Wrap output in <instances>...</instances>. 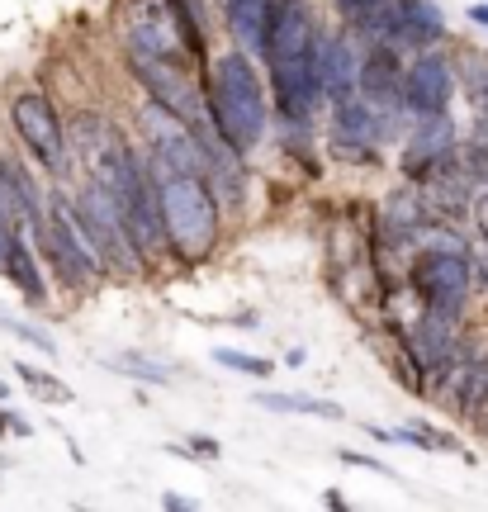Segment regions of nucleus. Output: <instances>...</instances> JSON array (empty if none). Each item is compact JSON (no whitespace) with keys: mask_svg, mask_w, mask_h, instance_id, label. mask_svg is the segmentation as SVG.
<instances>
[{"mask_svg":"<svg viewBox=\"0 0 488 512\" xmlns=\"http://www.w3.org/2000/svg\"><path fill=\"white\" fill-rule=\"evenodd\" d=\"M408 5L413 0H337V15H342L351 34L398 48L403 34H408Z\"/></svg>","mask_w":488,"mask_h":512,"instance_id":"9d476101","label":"nucleus"},{"mask_svg":"<svg viewBox=\"0 0 488 512\" xmlns=\"http://www.w3.org/2000/svg\"><path fill=\"white\" fill-rule=\"evenodd\" d=\"M43 252H48V261H53V271L62 275V285L67 290H95L100 285V275L109 271L105 261H100V252H95V242L86 238V228H81V219H76V209L67 200H53V214H48V223H43Z\"/></svg>","mask_w":488,"mask_h":512,"instance_id":"7ed1b4c3","label":"nucleus"},{"mask_svg":"<svg viewBox=\"0 0 488 512\" xmlns=\"http://www.w3.org/2000/svg\"><path fill=\"white\" fill-rule=\"evenodd\" d=\"M0 328H5V332H15V337H24V342H29V347H38L43 356H53V351H57V342L48 337V332H38L34 323H19L15 313H5V309H0Z\"/></svg>","mask_w":488,"mask_h":512,"instance_id":"b1692460","label":"nucleus"},{"mask_svg":"<svg viewBox=\"0 0 488 512\" xmlns=\"http://www.w3.org/2000/svg\"><path fill=\"white\" fill-rule=\"evenodd\" d=\"M109 366L119 370V375H133V380H147V384H171V370L162 366V361H152V356H143V351H119Z\"/></svg>","mask_w":488,"mask_h":512,"instance_id":"6ab92c4d","label":"nucleus"},{"mask_svg":"<svg viewBox=\"0 0 488 512\" xmlns=\"http://www.w3.org/2000/svg\"><path fill=\"white\" fill-rule=\"evenodd\" d=\"M474 271H479V290L488 294V252L479 256V261H474Z\"/></svg>","mask_w":488,"mask_h":512,"instance_id":"7c9ffc66","label":"nucleus"},{"mask_svg":"<svg viewBox=\"0 0 488 512\" xmlns=\"http://www.w3.org/2000/svg\"><path fill=\"white\" fill-rule=\"evenodd\" d=\"M451 413H460V418H470V422H488V347L465 370V380H460V389H455V399H451Z\"/></svg>","mask_w":488,"mask_h":512,"instance_id":"4468645a","label":"nucleus"},{"mask_svg":"<svg viewBox=\"0 0 488 512\" xmlns=\"http://www.w3.org/2000/svg\"><path fill=\"white\" fill-rule=\"evenodd\" d=\"M460 76H465L470 105L479 114H488V53H465V62H460Z\"/></svg>","mask_w":488,"mask_h":512,"instance_id":"412c9836","label":"nucleus"},{"mask_svg":"<svg viewBox=\"0 0 488 512\" xmlns=\"http://www.w3.org/2000/svg\"><path fill=\"white\" fill-rule=\"evenodd\" d=\"M214 361L223 370H237V375H252V380H271L275 375V361L266 356H256V351H237V347H218Z\"/></svg>","mask_w":488,"mask_h":512,"instance_id":"aec40b11","label":"nucleus"},{"mask_svg":"<svg viewBox=\"0 0 488 512\" xmlns=\"http://www.w3.org/2000/svg\"><path fill=\"white\" fill-rule=\"evenodd\" d=\"M228 10V29L242 48H261L266 38V15H271V0H218Z\"/></svg>","mask_w":488,"mask_h":512,"instance_id":"2eb2a0df","label":"nucleus"},{"mask_svg":"<svg viewBox=\"0 0 488 512\" xmlns=\"http://www.w3.org/2000/svg\"><path fill=\"white\" fill-rule=\"evenodd\" d=\"M162 508H176V512H190V508H195V498H185V494H162Z\"/></svg>","mask_w":488,"mask_h":512,"instance_id":"c756f323","label":"nucleus"},{"mask_svg":"<svg viewBox=\"0 0 488 512\" xmlns=\"http://www.w3.org/2000/svg\"><path fill=\"white\" fill-rule=\"evenodd\" d=\"M5 275L19 285V294H29V304H43V271H38V256L19 228L15 242H10V256H5Z\"/></svg>","mask_w":488,"mask_h":512,"instance_id":"dca6fc26","label":"nucleus"},{"mask_svg":"<svg viewBox=\"0 0 488 512\" xmlns=\"http://www.w3.org/2000/svg\"><path fill=\"white\" fill-rule=\"evenodd\" d=\"M380 138H384L380 105L356 100V95H351V100H337V110H332V147H337L342 157H361V162H370Z\"/></svg>","mask_w":488,"mask_h":512,"instance_id":"1a4fd4ad","label":"nucleus"},{"mask_svg":"<svg viewBox=\"0 0 488 512\" xmlns=\"http://www.w3.org/2000/svg\"><path fill=\"white\" fill-rule=\"evenodd\" d=\"M470 19H474V24H484V29H488V5H470Z\"/></svg>","mask_w":488,"mask_h":512,"instance_id":"2f4dec72","label":"nucleus"},{"mask_svg":"<svg viewBox=\"0 0 488 512\" xmlns=\"http://www.w3.org/2000/svg\"><path fill=\"white\" fill-rule=\"evenodd\" d=\"M455 95V62L446 53H436V48H422L417 62L408 67L403 76V110L408 114H446Z\"/></svg>","mask_w":488,"mask_h":512,"instance_id":"0eeeda50","label":"nucleus"},{"mask_svg":"<svg viewBox=\"0 0 488 512\" xmlns=\"http://www.w3.org/2000/svg\"><path fill=\"white\" fill-rule=\"evenodd\" d=\"M256 408H271V413H308V418H327V422L346 418L342 403L313 399V394H280V389H261V394H256Z\"/></svg>","mask_w":488,"mask_h":512,"instance_id":"f3484780","label":"nucleus"},{"mask_svg":"<svg viewBox=\"0 0 488 512\" xmlns=\"http://www.w3.org/2000/svg\"><path fill=\"white\" fill-rule=\"evenodd\" d=\"M484 427H488V422H484Z\"/></svg>","mask_w":488,"mask_h":512,"instance_id":"72a5a7b5","label":"nucleus"},{"mask_svg":"<svg viewBox=\"0 0 488 512\" xmlns=\"http://www.w3.org/2000/svg\"><path fill=\"white\" fill-rule=\"evenodd\" d=\"M313 43H318L313 0H271V15H266V38H261V53H266V62L304 57Z\"/></svg>","mask_w":488,"mask_h":512,"instance_id":"6e6552de","label":"nucleus"},{"mask_svg":"<svg viewBox=\"0 0 488 512\" xmlns=\"http://www.w3.org/2000/svg\"><path fill=\"white\" fill-rule=\"evenodd\" d=\"M403 76L408 67L398 62V48L394 43H375L361 62V95L370 105H389V110H403Z\"/></svg>","mask_w":488,"mask_h":512,"instance_id":"f8f14e48","label":"nucleus"},{"mask_svg":"<svg viewBox=\"0 0 488 512\" xmlns=\"http://www.w3.org/2000/svg\"><path fill=\"white\" fill-rule=\"evenodd\" d=\"M0 432H15V437H29V422L15 418V413H0Z\"/></svg>","mask_w":488,"mask_h":512,"instance_id":"cd10ccee","label":"nucleus"},{"mask_svg":"<svg viewBox=\"0 0 488 512\" xmlns=\"http://www.w3.org/2000/svg\"><path fill=\"white\" fill-rule=\"evenodd\" d=\"M398 441L422 446V451H460V441H455L451 432L432 427V422H408V427H398Z\"/></svg>","mask_w":488,"mask_h":512,"instance_id":"4be33fe9","label":"nucleus"},{"mask_svg":"<svg viewBox=\"0 0 488 512\" xmlns=\"http://www.w3.org/2000/svg\"><path fill=\"white\" fill-rule=\"evenodd\" d=\"M10 119H15L19 143L29 147L48 171H62V166H67V128H62V119H57V110H53V100H48V95L43 91L15 95Z\"/></svg>","mask_w":488,"mask_h":512,"instance_id":"423d86ee","label":"nucleus"},{"mask_svg":"<svg viewBox=\"0 0 488 512\" xmlns=\"http://www.w3.org/2000/svg\"><path fill=\"white\" fill-rule=\"evenodd\" d=\"M204 95H209V114H214L218 138L233 152H252L266 138V91H261V76L247 62V53L218 57L209 67Z\"/></svg>","mask_w":488,"mask_h":512,"instance_id":"f03ea898","label":"nucleus"},{"mask_svg":"<svg viewBox=\"0 0 488 512\" xmlns=\"http://www.w3.org/2000/svg\"><path fill=\"white\" fill-rule=\"evenodd\" d=\"M337 460H346V465H361V470H375V475H389V479H394V470H389L384 460L361 456V451H337Z\"/></svg>","mask_w":488,"mask_h":512,"instance_id":"a878e982","label":"nucleus"},{"mask_svg":"<svg viewBox=\"0 0 488 512\" xmlns=\"http://www.w3.org/2000/svg\"><path fill=\"white\" fill-rule=\"evenodd\" d=\"M455 157V124L451 114H422L413 128V138L403 147V171L422 181L427 171H436L441 162H451Z\"/></svg>","mask_w":488,"mask_h":512,"instance_id":"9b49d317","label":"nucleus"},{"mask_svg":"<svg viewBox=\"0 0 488 512\" xmlns=\"http://www.w3.org/2000/svg\"><path fill=\"white\" fill-rule=\"evenodd\" d=\"M0 399H5V384H0Z\"/></svg>","mask_w":488,"mask_h":512,"instance_id":"473e14b6","label":"nucleus"},{"mask_svg":"<svg viewBox=\"0 0 488 512\" xmlns=\"http://www.w3.org/2000/svg\"><path fill=\"white\" fill-rule=\"evenodd\" d=\"M10 242H15V223H10V214L0 209V271H5V256H10Z\"/></svg>","mask_w":488,"mask_h":512,"instance_id":"bb28decb","label":"nucleus"},{"mask_svg":"<svg viewBox=\"0 0 488 512\" xmlns=\"http://www.w3.org/2000/svg\"><path fill=\"white\" fill-rule=\"evenodd\" d=\"M181 451H185V456H199V460H218V456H223V446H218L214 437H190Z\"/></svg>","mask_w":488,"mask_h":512,"instance_id":"393cba45","label":"nucleus"},{"mask_svg":"<svg viewBox=\"0 0 488 512\" xmlns=\"http://www.w3.org/2000/svg\"><path fill=\"white\" fill-rule=\"evenodd\" d=\"M470 285H474L470 252L422 247V256H417V266H413V290H417V299H422V309L460 318V313H465V299H470Z\"/></svg>","mask_w":488,"mask_h":512,"instance_id":"20e7f679","label":"nucleus"},{"mask_svg":"<svg viewBox=\"0 0 488 512\" xmlns=\"http://www.w3.org/2000/svg\"><path fill=\"white\" fill-rule=\"evenodd\" d=\"M166 10L176 15V29H181L185 48L204 62V38H209V24H204V5L199 0H166Z\"/></svg>","mask_w":488,"mask_h":512,"instance_id":"a211bd4d","label":"nucleus"},{"mask_svg":"<svg viewBox=\"0 0 488 512\" xmlns=\"http://www.w3.org/2000/svg\"><path fill=\"white\" fill-rule=\"evenodd\" d=\"M76 219H81L86 238L95 242V252H100L105 266H114V271H124V275H133L143 266V256H138V247H133V238H128V228H124L119 200L109 195L105 181L91 176V185L81 190V204H76Z\"/></svg>","mask_w":488,"mask_h":512,"instance_id":"39448f33","label":"nucleus"},{"mask_svg":"<svg viewBox=\"0 0 488 512\" xmlns=\"http://www.w3.org/2000/svg\"><path fill=\"white\" fill-rule=\"evenodd\" d=\"M152 181H157V204H162V228L171 256H181L185 266H199L218 247V200L214 185L204 176L176 171L152 157Z\"/></svg>","mask_w":488,"mask_h":512,"instance_id":"f257e3e1","label":"nucleus"},{"mask_svg":"<svg viewBox=\"0 0 488 512\" xmlns=\"http://www.w3.org/2000/svg\"><path fill=\"white\" fill-rule=\"evenodd\" d=\"M15 375H19L24 384H29V389H34L38 399H48V403H67V399H72V389H67L62 380H53L48 370H34V366H24V361H19Z\"/></svg>","mask_w":488,"mask_h":512,"instance_id":"5701e85b","label":"nucleus"},{"mask_svg":"<svg viewBox=\"0 0 488 512\" xmlns=\"http://www.w3.org/2000/svg\"><path fill=\"white\" fill-rule=\"evenodd\" d=\"M361 91V62H356V48L346 34L323 38V95L337 105V100H351Z\"/></svg>","mask_w":488,"mask_h":512,"instance_id":"ddd939ff","label":"nucleus"},{"mask_svg":"<svg viewBox=\"0 0 488 512\" xmlns=\"http://www.w3.org/2000/svg\"><path fill=\"white\" fill-rule=\"evenodd\" d=\"M474 223H479V233H484V242H488V190L474 200Z\"/></svg>","mask_w":488,"mask_h":512,"instance_id":"c85d7f7f","label":"nucleus"}]
</instances>
